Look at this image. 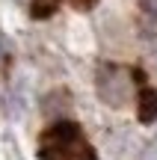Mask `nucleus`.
Listing matches in <instances>:
<instances>
[{"label": "nucleus", "mask_w": 157, "mask_h": 160, "mask_svg": "<svg viewBox=\"0 0 157 160\" xmlns=\"http://www.w3.org/2000/svg\"><path fill=\"white\" fill-rule=\"evenodd\" d=\"M77 137H80V131H77V125H71V122H59V125H53L51 131L42 137V157L53 160L65 145L71 142V139H77Z\"/></svg>", "instance_id": "f257e3e1"}, {"label": "nucleus", "mask_w": 157, "mask_h": 160, "mask_svg": "<svg viewBox=\"0 0 157 160\" xmlns=\"http://www.w3.org/2000/svg\"><path fill=\"white\" fill-rule=\"evenodd\" d=\"M53 160H95V151H92V145H89L83 137H77V139H71Z\"/></svg>", "instance_id": "f03ea898"}, {"label": "nucleus", "mask_w": 157, "mask_h": 160, "mask_svg": "<svg viewBox=\"0 0 157 160\" xmlns=\"http://www.w3.org/2000/svg\"><path fill=\"white\" fill-rule=\"evenodd\" d=\"M140 122L142 125L157 122V89H142L140 92Z\"/></svg>", "instance_id": "7ed1b4c3"}, {"label": "nucleus", "mask_w": 157, "mask_h": 160, "mask_svg": "<svg viewBox=\"0 0 157 160\" xmlns=\"http://www.w3.org/2000/svg\"><path fill=\"white\" fill-rule=\"evenodd\" d=\"M142 6H145V9L151 12L154 18H157V0H142Z\"/></svg>", "instance_id": "20e7f679"}, {"label": "nucleus", "mask_w": 157, "mask_h": 160, "mask_svg": "<svg viewBox=\"0 0 157 160\" xmlns=\"http://www.w3.org/2000/svg\"><path fill=\"white\" fill-rule=\"evenodd\" d=\"M0 51H3V45H0Z\"/></svg>", "instance_id": "39448f33"}]
</instances>
